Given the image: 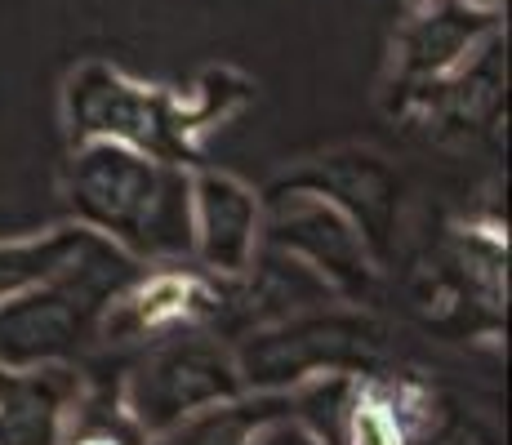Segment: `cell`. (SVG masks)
<instances>
[{"label":"cell","mask_w":512,"mask_h":445,"mask_svg":"<svg viewBox=\"0 0 512 445\" xmlns=\"http://www.w3.org/2000/svg\"><path fill=\"white\" fill-rule=\"evenodd\" d=\"M76 223L103 232L139 263H192V170L125 143H76L63 178Z\"/></svg>","instance_id":"cell-1"},{"label":"cell","mask_w":512,"mask_h":445,"mask_svg":"<svg viewBox=\"0 0 512 445\" xmlns=\"http://www.w3.org/2000/svg\"><path fill=\"white\" fill-rule=\"evenodd\" d=\"M379 356L383 325L339 299L254 325L232 348L245 392H290L317 374H374Z\"/></svg>","instance_id":"cell-2"},{"label":"cell","mask_w":512,"mask_h":445,"mask_svg":"<svg viewBox=\"0 0 512 445\" xmlns=\"http://www.w3.org/2000/svg\"><path fill=\"white\" fill-rule=\"evenodd\" d=\"M72 143H125L170 165H201V125L187 94L139 85L107 63H85L67 76L63 94Z\"/></svg>","instance_id":"cell-3"},{"label":"cell","mask_w":512,"mask_h":445,"mask_svg":"<svg viewBox=\"0 0 512 445\" xmlns=\"http://www.w3.org/2000/svg\"><path fill=\"white\" fill-rule=\"evenodd\" d=\"M241 374H236L232 348L214 339L210 330H174L152 339L130 374L121 379L116 397L143 437H156L183 414L205 410L214 401L241 397Z\"/></svg>","instance_id":"cell-4"},{"label":"cell","mask_w":512,"mask_h":445,"mask_svg":"<svg viewBox=\"0 0 512 445\" xmlns=\"http://www.w3.org/2000/svg\"><path fill=\"white\" fill-rule=\"evenodd\" d=\"M263 245L303 259L339 299L361 303L374 290V263L357 223L317 192H268L263 205Z\"/></svg>","instance_id":"cell-5"},{"label":"cell","mask_w":512,"mask_h":445,"mask_svg":"<svg viewBox=\"0 0 512 445\" xmlns=\"http://www.w3.org/2000/svg\"><path fill=\"white\" fill-rule=\"evenodd\" d=\"M143 272L147 263L76 219L45 236L0 241V299L32 290V285H76V290H90L103 303H112Z\"/></svg>","instance_id":"cell-6"},{"label":"cell","mask_w":512,"mask_h":445,"mask_svg":"<svg viewBox=\"0 0 512 445\" xmlns=\"http://www.w3.org/2000/svg\"><path fill=\"white\" fill-rule=\"evenodd\" d=\"M228 308V276H214L196 263H170L143 272L125 285L98 316V343H152L174 330H219Z\"/></svg>","instance_id":"cell-7"},{"label":"cell","mask_w":512,"mask_h":445,"mask_svg":"<svg viewBox=\"0 0 512 445\" xmlns=\"http://www.w3.org/2000/svg\"><path fill=\"white\" fill-rule=\"evenodd\" d=\"M107 303L76 285H32L0 299V365H76L98 343Z\"/></svg>","instance_id":"cell-8"},{"label":"cell","mask_w":512,"mask_h":445,"mask_svg":"<svg viewBox=\"0 0 512 445\" xmlns=\"http://www.w3.org/2000/svg\"><path fill=\"white\" fill-rule=\"evenodd\" d=\"M268 192H317L330 205H339L357 232L366 236L374 263H388L397 254L401 227V174L374 152H330L299 165L294 174H281Z\"/></svg>","instance_id":"cell-9"},{"label":"cell","mask_w":512,"mask_h":445,"mask_svg":"<svg viewBox=\"0 0 512 445\" xmlns=\"http://www.w3.org/2000/svg\"><path fill=\"white\" fill-rule=\"evenodd\" d=\"M263 245V196L241 178L192 170V263L214 276H241Z\"/></svg>","instance_id":"cell-10"},{"label":"cell","mask_w":512,"mask_h":445,"mask_svg":"<svg viewBox=\"0 0 512 445\" xmlns=\"http://www.w3.org/2000/svg\"><path fill=\"white\" fill-rule=\"evenodd\" d=\"M85 392L76 365H0V445H63Z\"/></svg>","instance_id":"cell-11"},{"label":"cell","mask_w":512,"mask_h":445,"mask_svg":"<svg viewBox=\"0 0 512 445\" xmlns=\"http://www.w3.org/2000/svg\"><path fill=\"white\" fill-rule=\"evenodd\" d=\"M495 18L499 14H481V9H468V5H459V0H432V5H423L419 18L397 41L401 89L455 72L490 32H499Z\"/></svg>","instance_id":"cell-12"},{"label":"cell","mask_w":512,"mask_h":445,"mask_svg":"<svg viewBox=\"0 0 512 445\" xmlns=\"http://www.w3.org/2000/svg\"><path fill=\"white\" fill-rule=\"evenodd\" d=\"M285 410H290L285 392H241L232 401H214L205 410L183 414L165 432L147 437V445H245L254 437V428H263Z\"/></svg>","instance_id":"cell-13"},{"label":"cell","mask_w":512,"mask_h":445,"mask_svg":"<svg viewBox=\"0 0 512 445\" xmlns=\"http://www.w3.org/2000/svg\"><path fill=\"white\" fill-rule=\"evenodd\" d=\"M361 374H317V379L290 388V414L312 432L321 445H343L352 401H357Z\"/></svg>","instance_id":"cell-14"},{"label":"cell","mask_w":512,"mask_h":445,"mask_svg":"<svg viewBox=\"0 0 512 445\" xmlns=\"http://www.w3.org/2000/svg\"><path fill=\"white\" fill-rule=\"evenodd\" d=\"M245 98H250V81L228 72V67H219V72H205L201 81L192 85L187 107H192V116H196L201 130H214L219 121H228L236 107H245Z\"/></svg>","instance_id":"cell-15"},{"label":"cell","mask_w":512,"mask_h":445,"mask_svg":"<svg viewBox=\"0 0 512 445\" xmlns=\"http://www.w3.org/2000/svg\"><path fill=\"white\" fill-rule=\"evenodd\" d=\"M245 445H321V441L312 437L290 410H285V414H277V419L263 423V428H254V437Z\"/></svg>","instance_id":"cell-16"},{"label":"cell","mask_w":512,"mask_h":445,"mask_svg":"<svg viewBox=\"0 0 512 445\" xmlns=\"http://www.w3.org/2000/svg\"><path fill=\"white\" fill-rule=\"evenodd\" d=\"M459 5L481 9V14H499V9H504V0H459Z\"/></svg>","instance_id":"cell-17"},{"label":"cell","mask_w":512,"mask_h":445,"mask_svg":"<svg viewBox=\"0 0 512 445\" xmlns=\"http://www.w3.org/2000/svg\"><path fill=\"white\" fill-rule=\"evenodd\" d=\"M410 5H415V9H423V5H432V0H410Z\"/></svg>","instance_id":"cell-18"}]
</instances>
